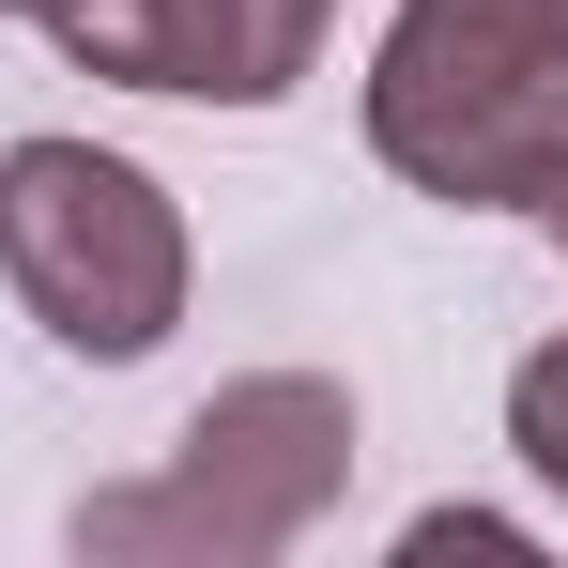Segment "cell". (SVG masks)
Returning a JSON list of instances; mask_svg holds the SVG:
<instances>
[{
	"mask_svg": "<svg viewBox=\"0 0 568 568\" xmlns=\"http://www.w3.org/2000/svg\"><path fill=\"white\" fill-rule=\"evenodd\" d=\"M354 384L338 369H231L170 430L154 476H108L78 491V568H277L338 523L354 491Z\"/></svg>",
	"mask_w": 568,
	"mask_h": 568,
	"instance_id": "6da1fadb",
	"label": "cell"
},
{
	"mask_svg": "<svg viewBox=\"0 0 568 568\" xmlns=\"http://www.w3.org/2000/svg\"><path fill=\"white\" fill-rule=\"evenodd\" d=\"M369 154L446 215H538L568 170V31L538 0H399L369 31Z\"/></svg>",
	"mask_w": 568,
	"mask_h": 568,
	"instance_id": "7a4b0ae2",
	"label": "cell"
},
{
	"mask_svg": "<svg viewBox=\"0 0 568 568\" xmlns=\"http://www.w3.org/2000/svg\"><path fill=\"white\" fill-rule=\"evenodd\" d=\"M0 292L78 354V369H154L200 307V231L108 139H0Z\"/></svg>",
	"mask_w": 568,
	"mask_h": 568,
	"instance_id": "3957f363",
	"label": "cell"
},
{
	"mask_svg": "<svg viewBox=\"0 0 568 568\" xmlns=\"http://www.w3.org/2000/svg\"><path fill=\"white\" fill-rule=\"evenodd\" d=\"M47 47L108 93L170 108H292L338 47V0H62Z\"/></svg>",
	"mask_w": 568,
	"mask_h": 568,
	"instance_id": "277c9868",
	"label": "cell"
},
{
	"mask_svg": "<svg viewBox=\"0 0 568 568\" xmlns=\"http://www.w3.org/2000/svg\"><path fill=\"white\" fill-rule=\"evenodd\" d=\"M507 462H523V476L568 507V323L523 354V369H507Z\"/></svg>",
	"mask_w": 568,
	"mask_h": 568,
	"instance_id": "5b68a950",
	"label": "cell"
},
{
	"mask_svg": "<svg viewBox=\"0 0 568 568\" xmlns=\"http://www.w3.org/2000/svg\"><path fill=\"white\" fill-rule=\"evenodd\" d=\"M446 554H476V568H538V523H507V507H415V523H399V568H446Z\"/></svg>",
	"mask_w": 568,
	"mask_h": 568,
	"instance_id": "8992f818",
	"label": "cell"
},
{
	"mask_svg": "<svg viewBox=\"0 0 568 568\" xmlns=\"http://www.w3.org/2000/svg\"><path fill=\"white\" fill-rule=\"evenodd\" d=\"M538 231H554V262H568V170H554V200H538Z\"/></svg>",
	"mask_w": 568,
	"mask_h": 568,
	"instance_id": "52a82bcc",
	"label": "cell"
},
{
	"mask_svg": "<svg viewBox=\"0 0 568 568\" xmlns=\"http://www.w3.org/2000/svg\"><path fill=\"white\" fill-rule=\"evenodd\" d=\"M0 16H16V31H47V16H62V0H0Z\"/></svg>",
	"mask_w": 568,
	"mask_h": 568,
	"instance_id": "ba28073f",
	"label": "cell"
},
{
	"mask_svg": "<svg viewBox=\"0 0 568 568\" xmlns=\"http://www.w3.org/2000/svg\"><path fill=\"white\" fill-rule=\"evenodd\" d=\"M538 16H554V31H568V0H538Z\"/></svg>",
	"mask_w": 568,
	"mask_h": 568,
	"instance_id": "9c48e42d",
	"label": "cell"
}]
</instances>
